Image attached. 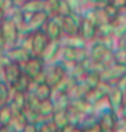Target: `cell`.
<instances>
[{
	"label": "cell",
	"instance_id": "obj_11",
	"mask_svg": "<svg viewBox=\"0 0 126 132\" xmlns=\"http://www.w3.org/2000/svg\"><path fill=\"white\" fill-rule=\"evenodd\" d=\"M78 36L87 43L96 40V38H97V23H94L93 21L82 16L78 29Z\"/></svg>",
	"mask_w": 126,
	"mask_h": 132
},
{
	"label": "cell",
	"instance_id": "obj_38",
	"mask_svg": "<svg viewBox=\"0 0 126 132\" xmlns=\"http://www.w3.org/2000/svg\"><path fill=\"white\" fill-rule=\"evenodd\" d=\"M117 116H119V119H121L122 121H125L126 122V104H124V106H122L121 110L119 111Z\"/></svg>",
	"mask_w": 126,
	"mask_h": 132
},
{
	"label": "cell",
	"instance_id": "obj_21",
	"mask_svg": "<svg viewBox=\"0 0 126 132\" xmlns=\"http://www.w3.org/2000/svg\"><path fill=\"white\" fill-rule=\"evenodd\" d=\"M51 120L54 121L56 127L59 130H62L66 125H69V115H67V109H56L54 114L51 115Z\"/></svg>",
	"mask_w": 126,
	"mask_h": 132
},
{
	"label": "cell",
	"instance_id": "obj_22",
	"mask_svg": "<svg viewBox=\"0 0 126 132\" xmlns=\"http://www.w3.org/2000/svg\"><path fill=\"white\" fill-rule=\"evenodd\" d=\"M32 87H33V80L31 77H28L26 73H22V75L20 76L19 80L16 81V83L11 88L15 90H19V92L28 93V92H31Z\"/></svg>",
	"mask_w": 126,
	"mask_h": 132
},
{
	"label": "cell",
	"instance_id": "obj_37",
	"mask_svg": "<svg viewBox=\"0 0 126 132\" xmlns=\"http://www.w3.org/2000/svg\"><path fill=\"white\" fill-rule=\"evenodd\" d=\"M83 132H100V126H99V123H96V125H92L89 127L84 128Z\"/></svg>",
	"mask_w": 126,
	"mask_h": 132
},
{
	"label": "cell",
	"instance_id": "obj_16",
	"mask_svg": "<svg viewBox=\"0 0 126 132\" xmlns=\"http://www.w3.org/2000/svg\"><path fill=\"white\" fill-rule=\"evenodd\" d=\"M5 54L7 55V57L10 59V61H14V62H17V64H23L25 61H27V59L32 54L28 52L27 49L22 48L21 45H12L10 48L7 52H5Z\"/></svg>",
	"mask_w": 126,
	"mask_h": 132
},
{
	"label": "cell",
	"instance_id": "obj_32",
	"mask_svg": "<svg viewBox=\"0 0 126 132\" xmlns=\"http://www.w3.org/2000/svg\"><path fill=\"white\" fill-rule=\"evenodd\" d=\"M109 3H110V0H88L89 6H92V7H104Z\"/></svg>",
	"mask_w": 126,
	"mask_h": 132
},
{
	"label": "cell",
	"instance_id": "obj_4",
	"mask_svg": "<svg viewBox=\"0 0 126 132\" xmlns=\"http://www.w3.org/2000/svg\"><path fill=\"white\" fill-rule=\"evenodd\" d=\"M66 76V70L59 60L50 64H45L44 67V82H47L50 87H55Z\"/></svg>",
	"mask_w": 126,
	"mask_h": 132
},
{
	"label": "cell",
	"instance_id": "obj_35",
	"mask_svg": "<svg viewBox=\"0 0 126 132\" xmlns=\"http://www.w3.org/2000/svg\"><path fill=\"white\" fill-rule=\"evenodd\" d=\"M22 132H38V130H37V123L27 122V125L25 126V128L22 130Z\"/></svg>",
	"mask_w": 126,
	"mask_h": 132
},
{
	"label": "cell",
	"instance_id": "obj_8",
	"mask_svg": "<svg viewBox=\"0 0 126 132\" xmlns=\"http://www.w3.org/2000/svg\"><path fill=\"white\" fill-rule=\"evenodd\" d=\"M3 37L6 43V45H16L19 42L20 33L17 24L14 22V20L10 17H5L3 20Z\"/></svg>",
	"mask_w": 126,
	"mask_h": 132
},
{
	"label": "cell",
	"instance_id": "obj_25",
	"mask_svg": "<svg viewBox=\"0 0 126 132\" xmlns=\"http://www.w3.org/2000/svg\"><path fill=\"white\" fill-rule=\"evenodd\" d=\"M44 0H27L20 6V9L25 14H36L38 11H43Z\"/></svg>",
	"mask_w": 126,
	"mask_h": 132
},
{
	"label": "cell",
	"instance_id": "obj_7",
	"mask_svg": "<svg viewBox=\"0 0 126 132\" xmlns=\"http://www.w3.org/2000/svg\"><path fill=\"white\" fill-rule=\"evenodd\" d=\"M25 24H26V28L29 33H33L36 31L43 29L44 26L48 21V15L44 11H38L36 14H25Z\"/></svg>",
	"mask_w": 126,
	"mask_h": 132
},
{
	"label": "cell",
	"instance_id": "obj_34",
	"mask_svg": "<svg viewBox=\"0 0 126 132\" xmlns=\"http://www.w3.org/2000/svg\"><path fill=\"white\" fill-rule=\"evenodd\" d=\"M114 132H126V122L125 121H122L121 119H119Z\"/></svg>",
	"mask_w": 126,
	"mask_h": 132
},
{
	"label": "cell",
	"instance_id": "obj_19",
	"mask_svg": "<svg viewBox=\"0 0 126 132\" xmlns=\"http://www.w3.org/2000/svg\"><path fill=\"white\" fill-rule=\"evenodd\" d=\"M69 108L74 109L78 113L83 114H89V113H93V104H91L89 102H87L84 98H77V99H72L70 103V106Z\"/></svg>",
	"mask_w": 126,
	"mask_h": 132
},
{
	"label": "cell",
	"instance_id": "obj_18",
	"mask_svg": "<svg viewBox=\"0 0 126 132\" xmlns=\"http://www.w3.org/2000/svg\"><path fill=\"white\" fill-rule=\"evenodd\" d=\"M14 90V95L12 98L9 99L10 106L14 109V111H22L26 106L27 103V93L25 92H19V90Z\"/></svg>",
	"mask_w": 126,
	"mask_h": 132
},
{
	"label": "cell",
	"instance_id": "obj_23",
	"mask_svg": "<svg viewBox=\"0 0 126 132\" xmlns=\"http://www.w3.org/2000/svg\"><path fill=\"white\" fill-rule=\"evenodd\" d=\"M27 122H28L27 119H26V116L23 115L22 111H15L12 120L9 123V126L14 132H22V130L27 125Z\"/></svg>",
	"mask_w": 126,
	"mask_h": 132
},
{
	"label": "cell",
	"instance_id": "obj_9",
	"mask_svg": "<svg viewBox=\"0 0 126 132\" xmlns=\"http://www.w3.org/2000/svg\"><path fill=\"white\" fill-rule=\"evenodd\" d=\"M49 40L50 39L47 36V33L44 32V29H39V31L31 33V42H32L31 54L34 56H41Z\"/></svg>",
	"mask_w": 126,
	"mask_h": 132
},
{
	"label": "cell",
	"instance_id": "obj_2",
	"mask_svg": "<svg viewBox=\"0 0 126 132\" xmlns=\"http://www.w3.org/2000/svg\"><path fill=\"white\" fill-rule=\"evenodd\" d=\"M44 67H45V62L43 61L41 56H31L27 59V61L22 64V71L23 73L31 77L34 83H39V82H44Z\"/></svg>",
	"mask_w": 126,
	"mask_h": 132
},
{
	"label": "cell",
	"instance_id": "obj_28",
	"mask_svg": "<svg viewBox=\"0 0 126 132\" xmlns=\"http://www.w3.org/2000/svg\"><path fill=\"white\" fill-rule=\"evenodd\" d=\"M59 5L60 0H44L43 11L48 15V17L59 16Z\"/></svg>",
	"mask_w": 126,
	"mask_h": 132
},
{
	"label": "cell",
	"instance_id": "obj_5",
	"mask_svg": "<svg viewBox=\"0 0 126 132\" xmlns=\"http://www.w3.org/2000/svg\"><path fill=\"white\" fill-rule=\"evenodd\" d=\"M87 57H88V49H87V47L78 48V47H71V45L61 44L59 60H65V61H71V62H83Z\"/></svg>",
	"mask_w": 126,
	"mask_h": 132
},
{
	"label": "cell",
	"instance_id": "obj_14",
	"mask_svg": "<svg viewBox=\"0 0 126 132\" xmlns=\"http://www.w3.org/2000/svg\"><path fill=\"white\" fill-rule=\"evenodd\" d=\"M5 75V83L9 85L10 87L16 83V81L20 78V76L23 73L22 71V65L21 64H17V62H14V61H10L7 65L5 66V69L3 70Z\"/></svg>",
	"mask_w": 126,
	"mask_h": 132
},
{
	"label": "cell",
	"instance_id": "obj_26",
	"mask_svg": "<svg viewBox=\"0 0 126 132\" xmlns=\"http://www.w3.org/2000/svg\"><path fill=\"white\" fill-rule=\"evenodd\" d=\"M78 81L83 82L84 85L91 89V88L97 87V86L100 83V75H99L98 71L89 70V71H87V72L83 75V77H82L81 80H78Z\"/></svg>",
	"mask_w": 126,
	"mask_h": 132
},
{
	"label": "cell",
	"instance_id": "obj_20",
	"mask_svg": "<svg viewBox=\"0 0 126 132\" xmlns=\"http://www.w3.org/2000/svg\"><path fill=\"white\" fill-rule=\"evenodd\" d=\"M51 100L54 103L55 110L56 109H67L71 103V98L69 97V94L62 93V92H53Z\"/></svg>",
	"mask_w": 126,
	"mask_h": 132
},
{
	"label": "cell",
	"instance_id": "obj_6",
	"mask_svg": "<svg viewBox=\"0 0 126 132\" xmlns=\"http://www.w3.org/2000/svg\"><path fill=\"white\" fill-rule=\"evenodd\" d=\"M61 27L64 36H77L82 20V14L80 12H70L65 16H60Z\"/></svg>",
	"mask_w": 126,
	"mask_h": 132
},
{
	"label": "cell",
	"instance_id": "obj_40",
	"mask_svg": "<svg viewBox=\"0 0 126 132\" xmlns=\"http://www.w3.org/2000/svg\"><path fill=\"white\" fill-rule=\"evenodd\" d=\"M74 132H83V130H82V128H80L78 126H77V127L74 130Z\"/></svg>",
	"mask_w": 126,
	"mask_h": 132
},
{
	"label": "cell",
	"instance_id": "obj_39",
	"mask_svg": "<svg viewBox=\"0 0 126 132\" xmlns=\"http://www.w3.org/2000/svg\"><path fill=\"white\" fill-rule=\"evenodd\" d=\"M4 19H5V12L0 9V21H1V20H4Z\"/></svg>",
	"mask_w": 126,
	"mask_h": 132
},
{
	"label": "cell",
	"instance_id": "obj_29",
	"mask_svg": "<svg viewBox=\"0 0 126 132\" xmlns=\"http://www.w3.org/2000/svg\"><path fill=\"white\" fill-rule=\"evenodd\" d=\"M37 130L38 132H60V130L56 127V125L51 120V118L41 120L37 123Z\"/></svg>",
	"mask_w": 126,
	"mask_h": 132
},
{
	"label": "cell",
	"instance_id": "obj_10",
	"mask_svg": "<svg viewBox=\"0 0 126 132\" xmlns=\"http://www.w3.org/2000/svg\"><path fill=\"white\" fill-rule=\"evenodd\" d=\"M97 115H98V123L100 126V132H114L116 127L117 120H119L117 114L109 109V110L102 111Z\"/></svg>",
	"mask_w": 126,
	"mask_h": 132
},
{
	"label": "cell",
	"instance_id": "obj_3",
	"mask_svg": "<svg viewBox=\"0 0 126 132\" xmlns=\"http://www.w3.org/2000/svg\"><path fill=\"white\" fill-rule=\"evenodd\" d=\"M126 73V65L121 62L114 61L110 65L105 66L102 71H100V81L109 83V85H116L117 81L121 78L122 76Z\"/></svg>",
	"mask_w": 126,
	"mask_h": 132
},
{
	"label": "cell",
	"instance_id": "obj_31",
	"mask_svg": "<svg viewBox=\"0 0 126 132\" xmlns=\"http://www.w3.org/2000/svg\"><path fill=\"white\" fill-rule=\"evenodd\" d=\"M72 12L70 5L66 0H60V5H59V16H65V15Z\"/></svg>",
	"mask_w": 126,
	"mask_h": 132
},
{
	"label": "cell",
	"instance_id": "obj_36",
	"mask_svg": "<svg viewBox=\"0 0 126 132\" xmlns=\"http://www.w3.org/2000/svg\"><path fill=\"white\" fill-rule=\"evenodd\" d=\"M115 86H116V87H119V88H120L122 92H126V73L122 76L120 80L117 81V83Z\"/></svg>",
	"mask_w": 126,
	"mask_h": 132
},
{
	"label": "cell",
	"instance_id": "obj_1",
	"mask_svg": "<svg viewBox=\"0 0 126 132\" xmlns=\"http://www.w3.org/2000/svg\"><path fill=\"white\" fill-rule=\"evenodd\" d=\"M89 44H91L89 48H87L88 49V57L94 64H99L103 67H105V66L110 65L112 62L115 61L114 50L109 49L104 43L96 39Z\"/></svg>",
	"mask_w": 126,
	"mask_h": 132
},
{
	"label": "cell",
	"instance_id": "obj_27",
	"mask_svg": "<svg viewBox=\"0 0 126 132\" xmlns=\"http://www.w3.org/2000/svg\"><path fill=\"white\" fill-rule=\"evenodd\" d=\"M14 109L10 106L9 103L3 104L0 108V125L1 126H6L11 122L12 116H14Z\"/></svg>",
	"mask_w": 126,
	"mask_h": 132
},
{
	"label": "cell",
	"instance_id": "obj_33",
	"mask_svg": "<svg viewBox=\"0 0 126 132\" xmlns=\"http://www.w3.org/2000/svg\"><path fill=\"white\" fill-rule=\"evenodd\" d=\"M110 4L113 6H115L119 11L126 9V0H110Z\"/></svg>",
	"mask_w": 126,
	"mask_h": 132
},
{
	"label": "cell",
	"instance_id": "obj_13",
	"mask_svg": "<svg viewBox=\"0 0 126 132\" xmlns=\"http://www.w3.org/2000/svg\"><path fill=\"white\" fill-rule=\"evenodd\" d=\"M43 29H44V32L47 33L49 39H58V40H60L61 38H62V36H64L62 27H61L60 16L49 17Z\"/></svg>",
	"mask_w": 126,
	"mask_h": 132
},
{
	"label": "cell",
	"instance_id": "obj_12",
	"mask_svg": "<svg viewBox=\"0 0 126 132\" xmlns=\"http://www.w3.org/2000/svg\"><path fill=\"white\" fill-rule=\"evenodd\" d=\"M60 50H61V42L58 39H50L47 47L42 53L41 57L45 64H50V62L58 61L59 56H60Z\"/></svg>",
	"mask_w": 126,
	"mask_h": 132
},
{
	"label": "cell",
	"instance_id": "obj_17",
	"mask_svg": "<svg viewBox=\"0 0 126 132\" xmlns=\"http://www.w3.org/2000/svg\"><path fill=\"white\" fill-rule=\"evenodd\" d=\"M31 92L39 100H44V99L51 98V95H53V87H50L47 82H39V83H34L33 82V87L31 89Z\"/></svg>",
	"mask_w": 126,
	"mask_h": 132
},
{
	"label": "cell",
	"instance_id": "obj_24",
	"mask_svg": "<svg viewBox=\"0 0 126 132\" xmlns=\"http://www.w3.org/2000/svg\"><path fill=\"white\" fill-rule=\"evenodd\" d=\"M38 114L42 119H48L51 118V115L55 111V106H54V103L51 98L49 99H44V100H41L39 103V106H38Z\"/></svg>",
	"mask_w": 126,
	"mask_h": 132
},
{
	"label": "cell",
	"instance_id": "obj_15",
	"mask_svg": "<svg viewBox=\"0 0 126 132\" xmlns=\"http://www.w3.org/2000/svg\"><path fill=\"white\" fill-rule=\"evenodd\" d=\"M107 98L109 100V104H110V109L114 113L119 114V111L124 106V92L114 85L110 87V89L107 94Z\"/></svg>",
	"mask_w": 126,
	"mask_h": 132
},
{
	"label": "cell",
	"instance_id": "obj_30",
	"mask_svg": "<svg viewBox=\"0 0 126 132\" xmlns=\"http://www.w3.org/2000/svg\"><path fill=\"white\" fill-rule=\"evenodd\" d=\"M103 9V12H104V15H105V17L108 19V21L109 22H112V21H114L115 20V17H116L117 15H119V10L115 7V6H113L110 3L109 4H107L104 7H102Z\"/></svg>",
	"mask_w": 126,
	"mask_h": 132
}]
</instances>
